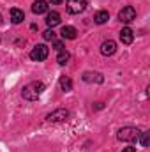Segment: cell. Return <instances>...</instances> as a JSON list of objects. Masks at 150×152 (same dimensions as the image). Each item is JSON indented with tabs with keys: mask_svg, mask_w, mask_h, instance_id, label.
Instances as JSON below:
<instances>
[{
	"mask_svg": "<svg viewBox=\"0 0 150 152\" xmlns=\"http://www.w3.org/2000/svg\"><path fill=\"white\" fill-rule=\"evenodd\" d=\"M110 20V12L108 11H97L95 14H94V21L97 23V25H103V23H106Z\"/></svg>",
	"mask_w": 150,
	"mask_h": 152,
	"instance_id": "cell-13",
	"label": "cell"
},
{
	"mask_svg": "<svg viewBox=\"0 0 150 152\" xmlns=\"http://www.w3.org/2000/svg\"><path fill=\"white\" fill-rule=\"evenodd\" d=\"M48 48L44 46V44H36L34 48H32V51H30V58L32 60H36V62H42V60H46L48 58Z\"/></svg>",
	"mask_w": 150,
	"mask_h": 152,
	"instance_id": "cell-3",
	"label": "cell"
},
{
	"mask_svg": "<svg viewBox=\"0 0 150 152\" xmlns=\"http://www.w3.org/2000/svg\"><path fill=\"white\" fill-rule=\"evenodd\" d=\"M60 88H62L64 92H69V90L73 88V81H71L69 76H60Z\"/></svg>",
	"mask_w": 150,
	"mask_h": 152,
	"instance_id": "cell-15",
	"label": "cell"
},
{
	"mask_svg": "<svg viewBox=\"0 0 150 152\" xmlns=\"http://www.w3.org/2000/svg\"><path fill=\"white\" fill-rule=\"evenodd\" d=\"M122 152H136V147H125Z\"/></svg>",
	"mask_w": 150,
	"mask_h": 152,
	"instance_id": "cell-21",
	"label": "cell"
},
{
	"mask_svg": "<svg viewBox=\"0 0 150 152\" xmlns=\"http://www.w3.org/2000/svg\"><path fill=\"white\" fill-rule=\"evenodd\" d=\"M69 110H64V108H58V110H55V112H51V113L46 117V120L48 122H66L67 118H69Z\"/></svg>",
	"mask_w": 150,
	"mask_h": 152,
	"instance_id": "cell-4",
	"label": "cell"
},
{
	"mask_svg": "<svg viewBox=\"0 0 150 152\" xmlns=\"http://www.w3.org/2000/svg\"><path fill=\"white\" fill-rule=\"evenodd\" d=\"M60 23V14L57 12V11H51L48 16H46V25L50 27V28H53V27H57Z\"/></svg>",
	"mask_w": 150,
	"mask_h": 152,
	"instance_id": "cell-11",
	"label": "cell"
},
{
	"mask_svg": "<svg viewBox=\"0 0 150 152\" xmlns=\"http://www.w3.org/2000/svg\"><path fill=\"white\" fill-rule=\"evenodd\" d=\"M120 41H122L124 44H131V42L134 41V32H133L129 27H124V28L120 30Z\"/></svg>",
	"mask_w": 150,
	"mask_h": 152,
	"instance_id": "cell-9",
	"label": "cell"
},
{
	"mask_svg": "<svg viewBox=\"0 0 150 152\" xmlns=\"http://www.w3.org/2000/svg\"><path fill=\"white\" fill-rule=\"evenodd\" d=\"M48 11V2L46 0H36L32 5V12L34 14H44Z\"/></svg>",
	"mask_w": 150,
	"mask_h": 152,
	"instance_id": "cell-10",
	"label": "cell"
},
{
	"mask_svg": "<svg viewBox=\"0 0 150 152\" xmlns=\"http://www.w3.org/2000/svg\"><path fill=\"white\" fill-rule=\"evenodd\" d=\"M76 34H78V32H76L74 27H64L62 32H60V36L64 39H76Z\"/></svg>",
	"mask_w": 150,
	"mask_h": 152,
	"instance_id": "cell-14",
	"label": "cell"
},
{
	"mask_svg": "<svg viewBox=\"0 0 150 152\" xmlns=\"http://www.w3.org/2000/svg\"><path fill=\"white\" fill-rule=\"evenodd\" d=\"M140 142H141V147H149L150 145V131L140 133Z\"/></svg>",
	"mask_w": 150,
	"mask_h": 152,
	"instance_id": "cell-17",
	"label": "cell"
},
{
	"mask_svg": "<svg viewBox=\"0 0 150 152\" xmlns=\"http://www.w3.org/2000/svg\"><path fill=\"white\" fill-rule=\"evenodd\" d=\"M23 20H25V14H23L21 9H11V21H12L14 25L21 23Z\"/></svg>",
	"mask_w": 150,
	"mask_h": 152,
	"instance_id": "cell-12",
	"label": "cell"
},
{
	"mask_svg": "<svg viewBox=\"0 0 150 152\" xmlns=\"http://www.w3.org/2000/svg\"><path fill=\"white\" fill-rule=\"evenodd\" d=\"M140 129L138 127H133V126H127V127H122L118 133H117V138L120 142H136L140 138Z\"/></svg>",
	"mask_w": 150,
	"mask_h": 152,
	"instance_id": "cell-2",
	"label": "cell"
},
{
	"mask_svg": "<svg viewBox=\"0 0 150 152\" xmlns=\"http://www.w3.org/2000/svg\"><path fill=\"white\" fill-rule=\"evenodd\" d=\"M55 36H57V34L53 32V28H48V30L42 34V37L46 39V41H53V39H55Z\"/></svg>",
	"mask_w": 150,
	"mask_h": 152,
	"instance_id": "cell-18",
	"label": "cell"
},
{
	"mask_svg": "<svg viewBox=\"0 0 150 152\" xmlns=\"http://www.w3.org/2000/svg\"><path fill=\"white\" fill-rule=\"evenodd\" d=\"M48 2H50L51 5H58V4H62L64 0H48Z\"/></svg>",
	"mask_w": 150,
	"mask_h": 152,
	"instance_id": "cell-20",
	"label": "cell"
},
{
	"mask_svg": "<svg viewBox=\"0 0 150 152\" xmlns=\"http://www.w3.org/2000/svg\"><path fill=\"white\" fill-rule=\"evenodd\" d=\"M69 58H71V55H69V51H66V50H62V51H58V57H57V62H58L60 66H66V64L69 62Z\"/></svg>",
	"mask_w": 150,
	"mask_h": 152,
	"instance_id": "cell-16",
	"label": "cell"
},
{
	"mask_svg": "<svg viewBox=\"0 0 150 152\" xmlns=\"http://www.w3.org/2000/svg\"><path fill=\"white\" fill-rule=\"evenodd\" d=\"M42 92H44V83L42 81H32V83H28V85L23 87L21 96L27 101H36L37 97H41Z\"/></svg>",
	"mask_w": 150,
	"mask_h": 152,
	"instance_id": "cell-1",
	"label": "cell"
},
{
	"mask_svg": "<svg viewBox=\"0 0 150 152\" xmlns=\"http://www.w3.org/2000/svg\"><path fill=\"white\" fill-rule=\"evenodd\" d=\"M53 48H55L57 51H62V50H64V42H62V41H55V42H53Z\"/></svg>",
	"mask_w": 150,
	"mask_h": 152,
	"instance_id": "cell-19",
	"label": "cell"
},
{
	"mask_svg": "<svg viewBox=\"0 0 150 152\" xmlns=\"http://www.w3.org/2000/svg\"><path fill=\"white\" fill-rule=\"evenodd\" d=\"M118 20H120L122 23H131L133 20H136V9L131 7V5L124 7V9L118 12Z\"/></svg>",
	"mask_w": 150,
	"mask_h": 152,
	"instance_id": "cell-6",
	"label": "cell"
},
{
	"mask_svg": "<svg viewBox=\"0 0 150 152\" xmlns=\"http://www.w3.org/2000/svg\"><path fill=\"white\" fill-rule=\"evenodd\" d=\"M87 9V0H67V12L79 14Z\"/></svg>",
	"mask_w": 150,
	"mask_h": 152,
	"instance_id": "cell-5",
	"label": "cell"
},
{
	"mask_svg": "<svg viewBox=\"0 0 150 152\" xmlns=\"http://www.w3.org/2000/svg\"><path fill=\"white\" fill-rule=\"evenodd\" d=\"M83 81H87V83H92V81H95V83H103L104 81V78L101 73H92V71H87V73H83Z\"/></svg>",
	"mask_w": 150,
	"mask_h": 152,
	"instance_id": "cell-8",
	"label": "cell"
},
{
	"mask_svg": "<svg viewBox=\"0 0 150 152\" xmlns=\"http://www.w3.org/2000/svg\"><path fill=\"white\" fill-rule=\"evenodd\" d=\"M115 51H117V42L111 41V39H108V41H104V42L101 44V53H103L104 57H111Z\"/></svg>",
	"mask_w": 150,
	"mask_h": 152,
	"instance_id": "cell-7",
	"label": "cell"
},
{
	"mask_svg": "<svg viewBox=\"0 0 150 152\" xmlns=\"http://www.w3.org/2000/svg\"><path fill=\"white\" fill-rule=\"evenodd\" d=\"M0 25H2V14H0Z\"/></svg>",
	"mask_w": 150,
	"mask_h": 152,
	"instance_id": "cell-22",
	"label": "cell"
}]
</instances>
